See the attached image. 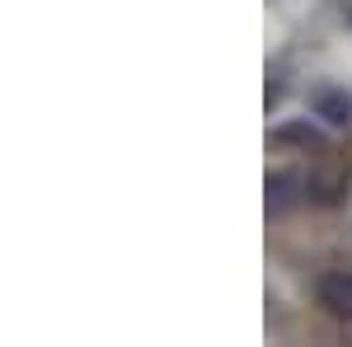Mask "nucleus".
<instances>
[{
	"mask_svg": "<svg viewBox=\"0 0 352 347\" xmlns=\"http://www.w3.org/2000/svg\"><path fill=\"white\" fill-rule=\"evenodd\" d=\"M300 179L296 174H272L268 179V212L272 216H282V212H292V207H296L300 202Z\"/></svg>",
	"mask_w": 352,
	"mask_h": 347,
	"instance_id": "f03ea898",
	"label": "nucleus"
},
{
	"mask_svg": "<svg viewBox=\"0 0 352 347\" xmlns=\"http://www.w3.org/2000/svg\"><path fill=\"white\" fill-rule=\"evenodd\" d=\"M277 141H296V146H324V136L315 132V127H300V122L282 127V132H277Z\"/></svg>",
	"mask_w": 352,
	"mask_h": 347,
	"instance_id": "20e7f679",
	"label": "nucleus"
},
{
	"mask_svg": "<svg viewBox=\"0 0 352 347\" xmlns=\"http://www.w3.org/2000/svg\"><path fill=\"white\" fill-rule=\"evenodd\" d=\"M315 108H320V117H324V122H333V127L352 122V104H348V94H333V89H324V94L315 99Z\"/></svg>",
	"mask_w": 352,
	"mask_h": 347,
	"instance_id": "7ed1b4c3",
	"label": "nucleus"
},
{
	"mask_svg": "<svg viewBox=\"0 0 352 347\" xmlns=\"http://www.w3.org/2000/svg\"><path fill=\"white\" fill-rule=\"evenodd\" d=\"M315 295H320V305H324L329 315L352 320V272H324L315 282Z\"/></svg>",
	"mask_w": 352,
	"mask_h": 347,
	"instance_id": "f257e3e1",
	"label": "nucleus"
}]
</instances>
